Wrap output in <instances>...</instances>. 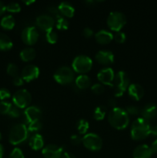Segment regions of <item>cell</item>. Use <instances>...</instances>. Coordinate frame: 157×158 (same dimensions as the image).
Wrapping results in <instances>:
<instances>
[{"mask_svg":"<svg viewBox=\"0 0 157 158\" xmlns=\"http://www.w3.org/2000/svg\"><path fill=\"white\" fill-rule=\"evenodd\" d=\"M108 120L112 127L117 130H123L127 127L129 122V114L126 110L121 107L112 108L108 115Z\"/></svg>","mask_w":157,"mask_h":158,"instance_id":"6da1fadb","label":"cell"},{"mask_svg":"<svg viewBox=\"0 0 157 158\" xmlns=\"http://www.w3.org/2000/svg\"><path fill=\"white\" fill-rule=\"evenodd\" d=\"M149 122L143 117L137 118L132 122L131 127V137L135 140H141L150 134Z\"/></svg>","mask_w":157,"mask_h":158,"instance_id":"7a4b0ae2","label":"cell"},{"mask_svg":"<svg viewBox=\"0 0 157 158\" xmlns=\"http://www.w3.org/2000/svg\"><path fill=\"white\" fill-rule=\"evenodd\" d=\"M28 131L26 125L23 123L15 124L11 128L9 134V141L12 145H18L26 141L28 138Z\"/></svg>","mask_w":157,"mask_h":158,"instance_id":"3957f363","label":"cell"},{"mask_svg":"<svg viewBox=\"0 0 157 158\" xmlns=\"http://www.w3.org/2000/svg\"><path fill=\"white\" fill-rule=\"evenodd\" d=\"M129 77L124 71H119L115 75L113 86L115 88V96L116 97L123 95L129 86Z\"/></svg>","mask_w":157,"mask_h":158,"instance_id":"277c9868","label":"cell"},{"mask_svg":"<svg viewBox=\"0 0 157 158\" xmlns=\"http://www.w3.org/2000/svg\"><path fill=\"white\" fill-rule=\"evenodd\" d=\"M74 70L69 66H63L58 68L54 73L53 77L55 81L62 85H67L74 80Z\"/></svg>","mask_w":157,"mask_h":158,"instance_id":"5b68a950","label":"cell"},{"mask_svg":"<svg viewBox=\"0 0 157 158\" xmlns=\"http://www.w3.org/2000/svg\"><path fill=\"white\" fill-rule=\"evenodd\" d=\"M72 69L78 73H86L89 72L92 66V60L86 55L77 56L74 58L72 63Z\"/></svg>","mask_w":157,"mask_h":158,"instance_id":"8992f818","label":"cell"},{"mask_svg":"<svg viewBox=\"0 0 157 158\" xmlns=\"http://www.w3.org/2000/svg\"><path fill=\"white\" fill-rule=\"evenodd\" d=\"M107 25L111 30L119 32L126 25V17L123 12L115 11L111 12L107 18Z\"/></svg>","mask_w":157,"mask_h":158,"instance_id":"52a82bcc","label":"cell"},{"mask_svg":"<svg viewBox=\"0 0 157 158\" xmlns=\"http://www.w3.org/2000/svg\"><path fill=\"white\" fill-rule=\"evenodd\" d=\"M32 101V95L26 89H20L17 90L12 96V102L15 106L19 109L27 108Z\"/></svg>","mask_w":157,"mask_h":158,"instance_id":"ba28073f","label":"cell"},{"mask_svg":"<svg viewBox=\"0 0 157 158\" xmlns=\"http://www.w3.org/2000/svg\"><path fill=\"white\" fill-rule=\"evenodd\" d=\"M83 144L86 148L92 151H98L103 147V140L96 134L89 133L83 137Z\"/></svg>","mask_w":157,"mask_h":158,"instance_id":"9c48e42d","label":"cell"},{"mask_svg":"<svg viewBox=\"0 0 157 158\" xmlns=\"http://www.w3.org/2000/svg\"><path fill=\"white\" fill-rule=\"evenodd\" d=\"M22 40L26 44L33 45L38 41L39 34L35 27L34 26H27L22 32Z\"/></svg>","mask_w":157,"mask_h":158,"instance_id":"30bf717a","label":"cell"},{"mask_svg":"<svg viewBox=\"0 0 157 158\" xmlns=\"http://www.w3.org/2000/svg\"><path fill=\"white\" fill-rule=\"evenodd\" d=\"M97 78L101 83L108 86H113L115 73L112 68L106 67L102 69L97 74Z\"/></svg>","mask_w":157,"mask_h":158,"instance_id":"8fae6325","label":"cell"},{"mask_svg":"<svg viewBox=\"0 0 157 158\" xmlns=\"http://www.w3.org/2000/svg\"><path fill=\"white\" fill-rule=\"evenodd\" d=\"M42 153L45 158H61L64 152L62 147L55 144H49L43 148Z\"/></svg>","mask_w":157,"mask_h":158,"instance_id":"7c38bea8","label":"cell"},{"mask_svg":"<svg viewBox=\"0 0 157 158\" xmlns=\"http://www.w3.org/2000/svg\"><path fill=\"white\" fill-rule=\"evenodd\" d=\"M55 24V20L50 15L47 14H42L38 15L36 18V25L42 30L46 31V32L49 30H52Z\"/></svg>","mask_w":157,"mask_h":158,"instance_id":"4fadbf2b","label":"cell"},{"mask_svg":"<svg viewBox=\"0 0 157 158\" xmlns=\"http://www.w3.org/2000/svg\"><path fill=\"white\" fill-rule=\"evenodd\" d=\"M39 75V69L34 64H29L25 66L22 71V76L23 80L26 82H30L38 78Z\"/></svg>","mask_w":157,"mask_h":158,"instance_id":"5bb4252c","label":"cell"},{"mask_svg":"<svg viewBox=\"0 0 157 158\" xmlns=\"http://www.w3.org/2000/svg\"><path fill=\"white\" fill-rule=\"evenodd\" d=\"M24 115L28 123H30L35 120H40L42 116V111L38 106H28L24 111Z\"/></svg>","mask_w":157,"mask_h":158,"instance_id":"9a60e30c","label":"cell"},{"mask_svg":"<svg viewBox=\"0 0 157 158\" xmlns=\"http://www.w3.org/2000/svg\"><path fill=\"white\" fill-rule=\"evenodd\" d=\"M95 60L100 64H111L114 61V54L109 50H100L95 54Z\"/></svg>","mask_w":157,"mask_h":158,"instance_id":"2e32d148","label":"cell"},{"mask_svg":"<svg viewBox=\"0 0 157 158\" xmlns=\"http://www.w3.org/2000/svg\"><path fill=\"white\" fill-rule=\"evenodd\" d=\"M143 118L146 120H150L157 116V105L155 103H148L140 111Z\"/></svg>","mask_w":157,"mask_h":158,"instance_id":"e0dca14e","label":"cell"},{"mask_svg":"<svg viewBox=\"0 0 157 158\" xmlns=\"http://www.w3.org/2000/svg\"><path fill=\"white\" fill-rule=\"evenodd\" d=\"M133 158H150L152 155L150 147L146 144H140L133 151Z\"/></svg>","mask_w":157,"mask_h":158,"instance_id":"ac0fdd59","label":"cell"},{"mask_svg":"<svg viewBox=\"0 0 157 158\" xmlns=\"http://www.w3.org/2000/svg\"><path fill=\"white\" fill-rule=\"evenodd\" d=\"M128 94L129 97L135 100H139L144 95V89L141 85L138 83H132L128 88Z\"/></svg>","mask_w":157,"mask_h":158,"instance_id":"d6986e66","label":"cell"},{"mask_svg":"<svg viewBox=\"0 0 157 158\" xmlns=\"http://www.w3.org/2000/svg\"><path fill=\"white\" fill-rule=\"evenodd\" d=\"M95 38L100 44H107L113 40V34L110 31L101 29L95 34Z\"/></svg>","mask_w":157,"mask_h":158,"instance_id":"ffe728a7","label":"cell"},{"mask_svg":"<svg viewBox=\"0 0 157 158\" xmlns=\"http://www.w3.org/2000/svg\"><path fill=\"white\" fill-rule=\"evenodd\" d=\"M29 144L30 148L34 151H38L43 148L44 140L41 134H35L29 138Z\"/></svg>","mask_w":157,"mask_h":158,"instance_id":"44dd1931","label":"cell"},{"mask_svg":"<svg viewBox=\"0 0 157 158\" xmlns=\"http://www.w3.org/2000/svg\"><path fill=\"white\" fill-rule=\"evenodd\" d=\"M58 9L62 15L68 17V18L72 17L75 13V9L72 6V5H71L69 2H62L60 3Z\"/></svg>","mask_w":157,"mask_h":158,"instance_id":"7402d4cb","label":"cell"},{"mask_svg":"<svg viewBox=\"0 0 157 158\" xmlns=\"http://www.w3.org/2000/svg\"><path fill=\"white\" fill-rule=\"evenodd\" d=\"M75 85L79 90L87 89L91 85V79L86 74H81L75 79Z\"/></svg>","mask_w":157,"mask_h":158,"instance_id":"603a6c76","label":"cell"},{"mask_svg":"<svg viewBox=\"0 0 157 158\" xmlns=\"http://www.w3.org/2000/svg\"><path fill=\"white\" fill-rule=\"evenodd\" d=\"M35 56H36V52L32 47H26L20 52V58L25 62L31 61V60H34Z\"/></svg>","mask_w":157,"mask_h":158,"instance_id":"cb8c5ba5","label":"cell"},{"mask_svg":"<svg viewBox=\"0 0 157 158\" xmlns=\"http://www.w3.org/2000/svg\"><path fill=\"white\" fill-rule=\"evenodd\" d=\"M13 43L12 40L5 33H0V50L7 51L12 49Z\"/></svg>","mask_w":157,"mask_h":158,"instance_id":"d4e9b609","label":"cell"},{"mask_svg":"<svg viewBox=\"0 0 157 158\" xmlns=\"http://www.w3.org/2000/svg\"><path fill=\"white\" fill-rule=\"evenodd\" d=\"M15 20L14 17L11 15H5L2 17L0 22V25L4 29H12L15 26Z\"/></svg>","mask_w":157,"mask_h":158,"instance_id":"484cf974","label":"cell"},{"mask_svg":"<svg viewBox=\"0 0 157 158\" xmlns=\"http://www.w3.org/2000/svg\"><path fill=\"white\" fill-rule=\"evenodd\" d=\"M106 111H107V109H106V106H97L93 112L94 119L96 120H103V119H104V117H106Z\"/></svg>","mask_w":157,"mask_h":158,"instance_id":"4316f807","label":"cell"},{"mask_svg":"<svg viewBox=\"0 0 157 158\" xmlns=\"http://www.w3.org/2000/svg\"><path fill=\"white\" fill-rule=\"evenodd\" d=\"M89 128V122L84 119H81L77 123V130L80 134H85Z\"/></svg>","mask_w":157,"mask_h":158,"instance_id":"83f0119b","label":"cell"},{"mask_svg":"<svg viewBox=\"0 0 157 158\" xmlns=\"http://www.w3.org/2000/svg\"><path fill=\"white\" fill-rule=\"evenodd\" d=\"M42 123L41 120H38L29 123V126L27 127V129L29 132L35 133L36 134V132L40 131L42 129Z\"/></svg>","mask_w":157,"mask_h":158,"instance_id":"f1b7e54d","label":"cell"},{"mask_svg":"<svg viewBox=\"0 0 157 158\" xmlns=\"http://www.w3.org/2000/svg\"><path fill=\"white\" fill-rule=\"evenodd\" d=\"M46 38L47 42H49L51 44H55L57 41H58V34L55 32V30H53V29L52 30H49V32H46Z\"/></svg>","mask_w":157,"mask_h":158,"instance_id":"f546056e","label":"cell"},{"mask_svg":"<svg viewBox=\"0 0 157 158\" xmlns=\"http://www.w3.org/2000/svg\"><path fill=\"white\" fill-rule=\"evenodd\" d=\"M56 27L58 29H67L69 27V22L65 17L58 16L56 22Z\"/></svg>","mask_w":157,"mask_h":158,"instance_id":"4dcf8cb0","label":"cell"},{"mask_svg":"<svg viewBox=\"0 0 157 158\" xmlns=\"http://www.w3.org/2000/svg\"><path fill=\"white\" fill-rule=\"evenodd\" d=\"M6 71H7V73L9 74L11 77H16L18 76V66L15 64V63H9L7 66V69H6Z\"/></svg>","mask_w":157,"mask_h":158,"instance_id":"1f68e13d","label":"cell"},{"mask_svg":"<svg viewBox=\"0 0 157 158\" xmlns=\"http://www.w3.org/2000/svg\"><path fill=\"white\" fill-rule=\"evenodd\" d=\"M6 10L9 12H19L21 11V6L17 2H10L6 6Z\"/></svg>","mask_w":157,"mask_h":158,"instance_id":"d6a6232c","label":"cell"},{"mask_svg":"<svg viewBox=\"0 0 157 158\" xmlns=\"http://www.w3.org/2000/svg\"><path fill=\"white\" fill-rule=\"evenodd\" d=\"M12 105V103H10L9 102L5 101V100L0 102V114H8Z\"/></svg>","mask_w":157,"mask_h":158,"instance_id":"836d02e7","label":"cell"},{"mask_svg":"<svg viewBox=\"0 0 157 158\" xmlns=\"http://www.w3.org/2000/svg\"><path fill=\"white\" fill-rule=\"evenodd\" d=\"M8 115L9 117H12V118H17V117H19L20 115H21V110H20L19 108L12 104L9 113H8Z\"/></svg>","mask_w":157,"mask_h":158,"instance_id":"e575fe53","label":"cell"},{"mask_svg":"<svg viewBox=\"0 0 157 158\" xmlns=\"http://www.w3.org/2000/svg\"><path fill=\"white\" fill-rule=\"evenodd\" d=\"M113 39L115 40V41L118 43H123L125 41H126V34L124 33L122 31H119V32H116L113 35Z\"/></svg>","mask_w":157,"mask_h":158,"instance_id":"d590c367","label":"cell"},{"mask_svg":"<svg viewBox=\"0 0 157 158\" xmlns=\"http://www.w3.org/2000/svg\"><path fill=\"white\" fill-rule=\"evenodd\" d=\"M9 158H25V157L22 150L18 148H15L10 153Z\"/></svg>","mask_w":157,"mask_h":158,"instance_id":"8d00e7d4","label":"cell"},{"mask_svg":"<svg viewBox=\"0 0 157 158\" xmlns=\"http://www.w3.org/2000/svg\"><path fill=\"white\" fill-rule=\"evenodd\" d=\"M92 92L95 94H101L104 92V86L102 83H95L91 87Z\"/></svg>","mask_w":157,"mask_h":158,"instance_id":"74e56055","label":"cell"},{"mask_svg":"<svg viewBox=\"0 0 157 158\" xmlns=\"http://www.w3.org/2000/svg\"><path fill=\"white\" fill-rule=\"evenodd\" d=\"M11 97L10 91L6 88H0V100L3 101L4 100L9 99Z\"/></svg>","mask_w":157,"mask_h":158,"instance_id":"f35d334b","label":"cell"},{"mask_svg":"<svg viewBox=\"0 0 157 158\" xmlns=\"http://www.w3.org/2000/svg\"><path fill=\"white\" fill-rule=\"evenodd\" d=\"M126 111L127 112L128 114H130V115H138L140 113L139 109L137 106H129L126 107Z\"/></svg>","mask_w":157,"mask_h":158,"instance_id":"ab89813d","label":"cell"},{"mask_svg":"<svg viewBox=\"0 0 157 158\" xmlns=\"http://www.w3.org/2000/svg\"><path fill=\"white\" fill-rule=\"evenodd\" d=\"M71 143L74 145H78L82 143L83 141V138L80 137L78 135H76V134H74V135H72L70 137Z\"/></svg>","mask_w":157,"mask_h":158,"instance_id":"60d3db41","label":"cell"},{"mask_svg":"<svg viewBox=\"0 0 157 158\" xmlns=\"http://www.w3.org/2000/svg\"><path fill=\"white\" fill-rule=\"evenodd\" d=\"M12 83H13V84L15 85V86H22V85H23V83H24V80H23L22 77L21 76L18 75L16 76V77H13Z\"/></svg>","mask_w":157,"mask_h":158,"instance_id":"b9f144b4","label":"cell"},{"mask_svg":"<svg viewBox=\"0 0 157 158\" xmlns=\"http://www.w3.org/2000/svg\"><path fill=\"white\" fill-rule=\"evenodd\" d=\"M83 34L85 37H86V38H89V37L92 36V35H93V31H92V29H90V28L86 27L83 29Z\"/></svg>","mask_w":157,"mask_h":158,"instance_id":"7bdbcfd3","label":"cell"},{"mask_svg":"<svg viewBox=\"0 0 157 158\" xmlns=\"http://www.w3.org/2000/svg\"><path fill=\"white\" fill-rule=\"evenodd\" d=\"M150 148L152 154H157V139L152 142V144H151Z\"/></svg>","mask_w":157,"mask_h":158,"instance_id":"ee69618b","label":"cell"},{"mask_svg":"<svg viewBox=\"0 0 157 158\" xmlns=\"http://www.w3.org/2000/svg\"><path fill=\"white\" fill-rule=\"evenodd\" d=\"M6 11V6L2 2L0 1V16H1L2 15H3Z\"/></svg>","mask_w":157,"mask_h":158,"instance_id":"f6af8a7d","label":"cell"},{"mask_svg":"<svg viewBox=\"0 0 157 158\" xmlns=\"http://www.w3.org/2000/svg\"><path fill=\"white\" fill-rule=\"evenodd\" d=\"M61 158H76L73 154L70 152H64Z\"/></svg>","mask_w":157,"mask_h":158,"instance_id":"bcb514c9","label":"cell"},{"mask_svg":"<svg viewBox=\"0 0 157 158\" xmlns=\"http://www.w3.org/2000/svg\"><path fill=\"white\" fill-rule=\"evenodd\" d=\"M150 134L153 136H157V125L150 127Z\"/></svg>","mask_w":157,"mask_h":158,"instance_id":"7dc6e473","label":"cell"},{"mask_svg":"<svg viewBox=\"0 0 157 158\" xmlns=\"http://www.w3.org/2000/svg\"><path fill=\"white\" fill-rule=\"evenodd\" d=\"M108 103H109V105L110 106H112V107L115 108L116 107V100H115V99H110V100L108 101Z\"/></svg>","mask_w":157,"mask_h":158,"instance_id":"c3c4849f","label":"cell"},{"mask_svg":"<svg viewBox=\"0 0 157 158\" xmlns=\"http://www.w3.org/2000/svg\"><path fill=\"white\" fill-rule=\"evenodd\" d=\"M49 10L50 11V12H52V14H55V15H58V12H59L58 8H55L54 7V6H52V7L49 8Z\"/></svg>","mask_w":157,"mask_h":158,"instance_id":"681fc988","label":"cell"},{"mask_svg":"<svg viewBox=\"0 0 157 158\" xmlns=\"http://www.w3.org/2000/svg\"><path fill=\"white\" fill-rule=\"evenodd\" d=\"M3 154H4V149H3L2 145L0 144V158H2Z\"/></svg>","mask_w":157,"mask_h":158,"instance_id":"f907efd6","label":"cell"},{"mask_svg":"<svg viewBox=\"0 0 157 158\" xmlns=\"http://www.w3.org/2000/svg\"><path fill=\"white\" fill-rule=\"evenodd\" d=\"M23 2L26 5H31L32 4V3L35 2V1H34V0H31V1H23Z\"/></svg>","mask_w":157,"mask_h":158,"instance_id":"816d5d0a","label":"cell"},{"mask_svg":"<svg viewBox=\"0 0 157 158\" xmlns=\"http://www.w3.org/2000/svg\"><path fill=\"white\" fill-rule=\"evenodd\" d=\"M2 140V134L0 133V140Z\"/></svg>","mask_w":157,"mask_h":158,"instance_id":"f5cc1de1","label":"cell"}]
</instances>
